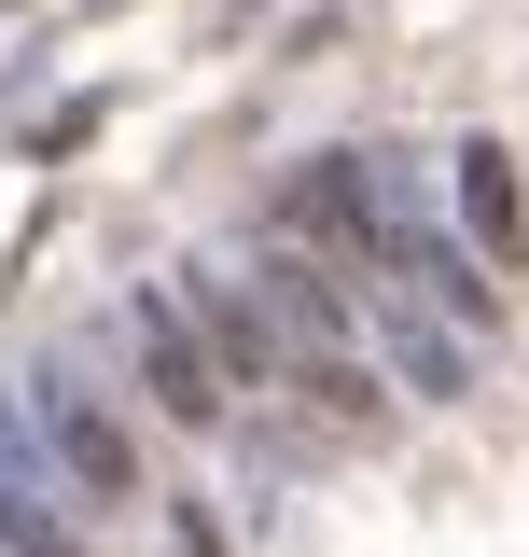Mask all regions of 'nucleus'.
Returning <instances> with one entry per match:
<instances>
[{
	"instance_id": "nucleus-1",
	"label": "nucleus",
	"mask_w": 529,
	"mask_h": 557,
	"mask_svg": "<svg viewBox=\"0 0 529 557\" xmlns=\"http://www.w3.org/2000/svg\"><path fill=\"white\" fill-rule=\"evenodd\" d=\"M279 237H307V251H334V265H404L391 251V223H377V196H362V168H307L293 196H279Z\"/></svg>"
},
{
	"instance_id": "nucleus-2",
	"label": "nucleus",
	"mask_w": 529,
	"mask_h": 557,
	"mask_svg": "<svg viewBox=\"0 0 529 557\" xmlns=\"http://www.w3.org/2000/svg\"><path fill=\"white\" fill-rule=\"evenodd\" d=\"M139 362H153V405L168 418H223V362H209V335H196V307L182 293H139Z\"/></svg>"
},
{
	"instance_id": "nucleus-3",
	"label": "nucleus",
	"mask_w": 529,
	"mask_h": 557,
	"mask_svg": "<svg viewBox=\"0 0 529 557\" xmlns=\"http://www.w3.org/2000/svg\"><path fill=\"white\" fill-rule=\"evenodd\" d=\"M182 307H196V335H209V362L237 376V391H279L293 362H279V335L251 321V293H223V278H182Z\"/></svg>"
},
{
	"instance_id": "nucleus-4",
	"label": "nucleus",
	"mask_w": 529,
	"mask_h": 557,
	"mask_svg": "<svg viewBox=\"0 0 529 557\" xmlns=\"http://www.w3.org/2000/svg\"><path fill=\"white\" fill-rule=\"evenodd\" d=\"M42 432H57V460L98 487V502H139V446H126L98 405H84V391H42Z\"/></svg>"
},
{
	"instance_id": "nucleus-5",
	"label": "nucleus",
	"mask_w": 529,
	"mask_h": 557,
	"mask_svg": "<svg viewBox=\"0 0 529 557\" xmlns=\"http://www.w3.org/2000/svg\"><path fill=\"white\" fill-rule=\"evenodd\" d=\"M460 209H473V237H488L502 265L529 251V196H516V153H502V139H473V153H460Z\"/></svg>"
},
{
	"instance_id": "nucleus-6",
	"label": "nucleus",
	"mask_w": 529,
	"mask_h": 557,
	"mask_svg": "<svg viewBox=\"0 0 529 557\" xmlns=\"http://www.w3.org/2000/svg\"><path fill=\"white\" fill-rule=\"evenodd\" d=\"M293 391H307V405H321L334 432H391V391H377V376H362L348 348H307V362H293Z\"/></svg>"
},
{
	"instance_id": "nucleus-7",
	"label": "nucleus",
	"mask_w": 529,
	"mask_h": 557,
	"mask_svg": "<svg viewBox=\"0 0 529 557\" xmlns=\"http://www.w3.org/2000/svg\"><path fill=\"white\" fill-rule=\"evenodd\" d=\"M0 557H84L57 516H28V502H0Z\"/></svg>"
}]
</instances>
